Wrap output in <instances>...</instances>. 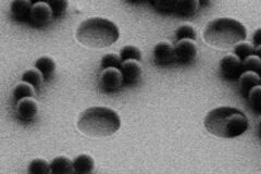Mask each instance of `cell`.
<instances>
[{"instance_id": "cell-1", "label": "cell", "mask_w": 261, "mask_h": 174, "mask_svg": "<svg viewBox=\"0 0 261 174\" xmlns=\"http://www.w3.org/2000/svg\"><path fill=\"white\" fill-rule=\"evenodd\" d=\"M203 126L210 134L221 138H235L248 130L246 115L233 107H219L209 111Z\"/></svg>"}, {"instance_id": "cell-2", "label": "cell", "mask_w": 261, "mask_h": 174, "mask_svg": "<svg viewBox=\"0 0 261 174\" xmlns=\"http://www.w3.org/2000/svg\"><path fill=\"white\" fill-rule=\"evenodd\" d=\"M121 127L119 114L107 107H92L81 113L77 129L93 137H107L117 133Z\"/></svg>"}, {"instance_id": "cell-3", "label": "cell", "mask_w": 261, "mask_h": 174, "mask_svg": "<svg viewBox=\"0 0 261 174\" xmlns=\"http://www.w3.org/2000/svg\"><path fill=\"white\" fill-rule=\"evenodd\" d=\"M247 37L244 24L231 18H219L210 21L203 30L206 43L218 49L235 47Z\"/></svg>"}, {"instance_id": "cell-4", "label": "cell", "mask_w": 261, "mask_h": 174, "mask_svg": "<svg viewBox=\"0 0 261 174\" xmlns=\"http://www.w3.org/2000/svg\"><path fill=\"white\" fill-rule=\"evenodd\" d=\"M120 37L118 27L103 18H91L82 22L76 30V39L88 48L102 49L113 45Z\"/></svg>"}, {"instance_id": "cell-5", "label": "cell", "mask_w": 261, "mask_h": 174, "mask_svg": "<svg viewBox=\"0 0 261 174\" xmlns=\"http://www.w3.org/2000/svg\"><path fill=\"white\" fill-rule=\"evenodd\" d=\"M151 5L154 10L162 14L179 18H189L199 9V2L197 0H156Z\"/></svg>"}, {"instance_id": "cell-6", "label": "cell", "mask_w": 261, "mask_h": 174, "mask_svg": "<svg viewBox=\"0 0 261 174\" xmlns=\"http://www.w3.org/2000/svg\"><path fill=\"white\" fill-rule=\"evenodd\" d=\"M54 13L51 8L49 7L48 3H35L33 4L31 14H30V24L33 28L43 29L47 28L53 22Z\"/></svg>"}, {"instance_id": "cell-7", "label": "cell", "mask_w": 261, "mask_h": 174, "mask_svg": "<svg viewBox=\"0 0 261 174\" xmlns=\"http://www.w3.org/2000/svg\"><path fill=\"white\" fill-rule=\"evenodd\" d=\"M220 71L226 80H238L243 73V62L234 54L226 55L220 61Z\"/></svg>"}, {"instance_id": "cell-8", "label": "cell", "mask_w": 261, "mask_h": 174, "mask_svg": "<svg viewBox=\"0 0 261 174\" xmlns=\"http://www.w3.org/2000/svg\"><path fill=\"white\" fill-rule=\"evenodd\" d=\"M174 55L175 61L187 64L193 62L197 57V46L195 40L192 39H182L177 40L174 45Z\"/></svg>"}, {"instance_id": "cell-9", "label": "cell", "mask_w": 261, "mask_h": 174, "mask_svg": "<svg viewBox=\"0 0 261 174\" xmlns=\"http://www.w3.org/2000/svg\"><path fill=\"white\" fill-rule=\"evenodd\" d=\"M100 86L106 92H116L122 85L123 83V77H122V73L120 69H106L101 72L100 78Z\"/></svg>"}, {"instance_id": "cell-10", "label": "cell", "mask_w": 261, "mask_h": 174, "mask_svg": "<svg viewBox=\"0 0 261 174\" xmlns=\"http://www.w3.org/2000/svg\"><path fill=\"white\" fill-rule=\"evenodd\" d=\"M153 62L158 65H168L175 61L174 47L168 41H160L153 48Z\"/></svg>"}, {"instance_id": "cell-11", "label": "cell", "mask_w": 261, "mask_h": 174, "mask_svg": "<svg viewBox=\"0 0 261 174\" xmlns=\"http://www.w3.org/2000/svg\"><path fill=\"white\" fill-rule=\"evenodd\" d=\"M38 112V104L33 98H24L16 104V114L23 122H31Z\"/></svg>"}, {"instance_id": "cell-12", "label": "cell", "mask_w": 261, "mask_h": 174, "mask_svg": "<svg viewBox=\"0 0 261 174\" xmlns=\"http://www.w3.org/2000/svg\"><path fill=\"white\" fill-rule=\"evenodd\" d=\"M120 71L123 77V83L126 85H132L141 79L143 69L141 63L136 60H127L122 62Z\"/></svg>"}, {"instance_id": "cell-13", "label": "cell", "mask_w": 261, "mask_h": 174, "mask_svg": "<svg viewBox=\"0 0 261 174\" xmlns=\"http://www.w3.org/2000/svg\"><path fill=\"white\" fill-rule=\"evenodd\" d=\"M33 4L29 0H14L10 6L11 16L19 22H29Z\"/></svg>"}, {"instance_id": "cell-14", "label": "cell", "mask_w": 261, "mask_h": 174, "mask_svg": "<svg viewBox=\"0 0 261 174\" xmlns=\"http://www.w3.org/2000/svg\"><path fill=\"white\" fill-rule=\"evenodd\" d=\"M261 83V78L258 73L256 72H251V71H245L241 74V77L239 78V86L241 92L243 94L248 95L249 90L259 85Z\"/></svg>"}, {"instance_id": "cell-15", "label": "cell", "mask_w": 261, "mask_h": 174, "mask_svg": "<svg viewBox=\"0 0 261 174\" xmlns=\"http://www.w3.org/2000/svg\"><path fill=\"white\" fill-rule=\"evenodd\" d=\"M51 174H74V164L68 157L59 156L50 162Z\"/></svg>"}, {"instance_id": "cell-16", "label": "cell", "mask_w": 261, "mask_h": 174, "mask_svg": "<svg viewBox=\"0 0 261 174\" xmlns=\"http://www.w3.org/2000/svg\"><path fill=\"white\" fill-rule=\"evenodd\" d=\"M73 164H74V174H92L95 168L94 159L86 154L79 155L73 160Z\"/></svg>"}, {"instance_id": "cell-17", "label": "cell", "mask_w": 261, "mask_h": 174, "mask_svg": "<svg viewBox=\"0 0 261 174\" xmlns=\"http://www.w3.org/2000/svg\"><path fill=\"white\" fill-rule=\"evenodd\" d=\"M35 68L42 72L45 80H49L54 76L55 70H56V63H55V60L51 59L50 57L44 56V57L38 58L35 63Z\"/></svg>"}, {"instance_id": "cell-18", "label": "cell", "mask_w": 261, "mask_h": 174, "mask_svg": "<svg viewBox=\"0 0 261 174\" xmlns=\"http://www.w3.org/2000/svg\"><path fill=\"white\" fill-rule=\"evenodd\" d=\"M35 95V88L27 82H21L15 85L13 89L14 102H20L24 98H33Z\"/></svg>"}, {"instance_id": "cell-19", "label": "cell", "mask_w": 261, "mask_h": 174, "mask_svg": "<svg viewBox=\"0 0 261 174\" xmlns=\"http://www.w3.org/2000/svg\"><path fill=\"white\" fill-rule=\"evenodd\" d=\"M22 80L23 82L29 83V84H31L34 88H39L43 83L44 77L42 72L35 68V69H30L27 72H24L22 76Z\"/></svg>"}, {"instance_id": "cell-20", "label": "cell", "mask_w": 261, "mask_h": 174, "mask_svg": "<svg viewBox=\"0 0 261 174\" xmlns=\"http://www.w3.org/2000/svg\"><path fill=\"white\" fill-rule=\"evenodd\" d=\"M28 174H51L50 163L44 159H34L29 164Z\"/></svg>"}, {"instance_id": "cell-21", "label": "cell", "mask_w": 261, "mask_h": 174, "mask_svg": "<svg viewBox=\"0 0 261 174\" xmlns=\"http://www.w3.org/2000/svg\"><path fill=\"white\" fill-rule=\"evenodd\" d=\"M120 58L123 62L127 61V60L141 61L142 60V52L140 48H137L132 45H127L121 49Z\"/></svg>"}, {"instance_id": "cell-22", "label": "cell", "mask_w": 261, "mask_h": 174, "mask_svg": "<svg viewBox=\"0 0 261 174\" xmlns=\"http://www.w3.org/2000/svg\"><path fill=\"white\" fill-rule=\"evenodd\" d=\"M175 37L176 40H182V39H192L196 40L197 38V32H196L195 28L191 24H182L181 27L175 32Z\"/></svg>"}, {"instance_id": "cell-23", "label": "cell", "mask_w": 261, "mask_h": 174, "mask_svg": "<svg viewBox=\"0 0 261 174\" xmlns=\"http://www.w3.org/2000/svg\"><path fill=\"white\" fill-rule=\"evenodd\" d=\"M242 62H243V72L251 71V72H256L258 74L261 72V58H259L258 56L251 55L247 57L246 59H244Z\"/></svg>"}, {"instance_id": "cell-24", "label": "cell", "mask_w": 261, "mask_h": 174, "mask_svg": "<svg viewBox=\"0 0 261 174\" xmlns=\"http://www.w3.org/2000/svg\"><path fill=\"white\" fill-rule=\"evenodd\" d=\"M254 51H255V47L250 43H247V41H242V43L238 44L234 47V55L238 56L243 61L244 59H246L247 57L254 55Z\"/></svg>"}, {"instance_id": "cell-25", "label": "cell", "mask_w": 261, "mask_h": 174, "mask_svg": "<svg viewBox=\"0 0 261 174\" xmlns=\"http://www.w3.org/2000/svg\"><path fill=\"white\" fill-rule=\"evenodd\" d=\"M121 65H122L121 58H120V56H118L116 54L106 55L102 57V59H101V68L103 70L110 69V68L120 69Z\"/></svg>"}, {"instance_id": "cell-26", "label": "cell", "mask_w": 261, "mask_h": 174, "mask_svg": "<svg viewBox=\"0 0 261 174\" xmlns=\"http://www.w3.org/2000/svg\"><path fill=\"white\" fill-rule=\"evenodd\" d=\"M248 102L251 107L257 110H261V84L252 87L247 95Z\"/></svg>"}, {"instance_id": "cell-27", "label": "cell", "mask_w": 261, "mask_h": 174, "mask_svg": "<svg viewBox=\"0 0 261 174\" xmlns=\"http://www.w3.org/2000/svg\"><path fill=\"white\" fill-rule=\"evenodd\" d=\"M48 5L51 8L55 18H60L67 11L69 4L65 0H51V2H48Z\"/></svg>"}, {"instance_id": "cell-28", "label": "cell", "mask_w": 261, "mask_h": 174, "mask_svg": "<svg viewBox=\"0 0 261 174\" xmlns=\"http://www.w3.org/2000/svg\"><path fill=\"white\" fill-rule=\"evenodd\" d=\"M252 40H254V44L256 46L261 45V28L256 30V32L254 33V37H252Z\"/></svg>"}, {"instance_id": "cell-29", "label": "cell", "mask_w": 261, "mask_h": 174, "mask_svg": "<svg viewBox=\"0 0 261 174\" xmlns=\"http://www.w3.org/2000/svg\"><path fill=\"white\" fill-rule=\"evenodd\" d=\"M254 55H256V56H258L259 58H261V45H258V46L255 47Z\"/></svg>"}, {"instance_id": "cell-30", "label": "cell", "mask_w": 261, "mask_h": 174, "mask_svg": "<svg viewBox=\"0 0 261 174\" xmlns=\"http://www.w3.org/2000/svg\"><path fill=\"white\" fill-rule=\"evenodd\" d=\"M258 130H259L260 135H261V117H260L259 120H258Z\"/></svg>"}]
</instances>
